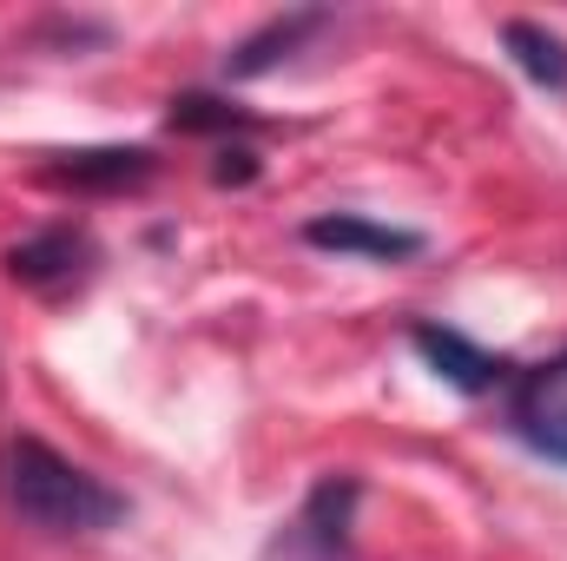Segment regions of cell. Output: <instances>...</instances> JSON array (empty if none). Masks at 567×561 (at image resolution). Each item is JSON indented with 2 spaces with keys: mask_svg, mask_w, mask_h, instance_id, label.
<instances>
[{
  "mask_svg": "<svg viewBox=\"0 0 567 561\" xmlns=\"http://www.w3.org/2000/svg\"><path fill=\"white\" fill-rule=\"evenodd\" d=\"M410 344H416V357H423L429 370H435L449 390H462V397H488V390L508 377V364H502L495 350H482L475 337H462L455 324H416Z\"/></svg>",
  "mask_w": 567,
  "mask_h": 561,
  "instance_id": "5b68a950",
  "label": "cell"
},
{
  "mask_svg": "<svg viewBox=\"0 0 567 561\" xmlns=\"http://www.w3.org/2000/svg\"><path fill=\"white\" fill-rule=\"evenodd\" d=\"M40 178L73 185V192H126V185L152 178V152L145 145H86V152H60Z\"/></svg>",
  "mask_w": 567,
  "mask_h": 561,
  "instance_id": "52a82bcc",
  "label": "cell"
},
{
  "mask_svg": "<svg viewBox=\"0 0 567 561\" xmlns=\"http://www.w3.org/2000/svg\"><path fill=\"white\" fill-rule=\"evenodd\" d=\"M86 272H93V238L73 232V225L33 232L27 245L7 252V278L27 284V290H40V297H60V290H73V284H86Z\"/></svg>",
  "mask_w": 567,
  "mask_h": 561,
  "instance_id": "277c9868",
  "label": "cell"
},
{
  "mask_svg": "<svg viewBox=\"0 0 567 561\" xmlns=\"http://www.w3.org/2000/svg\"><path fill=\"white\" fill-rule=\"evenodd\" d=\"M303 245L317 252H350V258H383V265H403V258H423V232L410 225H377L363 212H323L303 225Z\"/></svg>",
  "mask_w": 567,
  "mask_h": 561,
  "instance_id": "8992f818",
  "label": "cell"
},
{
  "mask_svg": "<svg viewBox=\"0 0 567 561\" xmlns=\"http://www.w3.org/2000/svg\"><path fill=\"white\" fill-rule=\"evenodd\" d=\"M172 133H245L251 126V113H238V106H225V100H212V93H185V100H172Z\"/></svg>",
  "mask_w": 567,
  "mask_h": 561,
  "instance_id": "30bf717a",
  "label": "cell"
},
{
  "mask_svg": "<svg viewBox=\"0 0 567 561\" xmlns=\"http://www.w3.org/2000/svg\"><path fill=\"white\" fill-rule=\"evenodd\" d=\"M357 476H323L297 522H290V555L297 561H350V522H357Z\"/></svg>",
  "mask_w": 567,
  "mask_h": 561,
  "instance_id": "3957f363",
  "label": "cell"
},
{
  "mask_svg": "<svg viewBox=\"0 0 567 561\" xmlns=\"http://www.w3.org/2000/svg\"><path fill=\"white\" fill-rule=\"evenodd\" d=\"M330 27V13L323 7H297V13H278V20H265L251 40H238V53H225V73L231 80H258V73H271L278 60H290L310 33H323Z\"/></svg>",
  "mask_w": 567,
  "mask_h": 561,
  "instance_id": "ba28073f",
  "label": "cell"
},
{
  "mask_svg": "<svg viewBox=\"0 0 567 561\" xmlns=\"http://www.w3.org/2000/svg\"><path fill=\"white\" fill-rule=\"evenodd\" d=\"M0 502L40 536H100L126 516V496H113L100 476H86L40 436L0 442Z\"/></svg>",
  "mask_w": 567,
  "mask_h": 561,
  "instance_id": "6da1fadb",
  "label": "cell"
},
{
  "mask_svg": "<svg viewBox=\"0 0 567 561\" xmlns=\"http://www.w3.org/2000/svg\"><path fill=\"white\" fill-rule=\"evenodd\" d=\"M502 47L515 53V67H522L535 86H548V93L567 86V40H555L548 27H535V20H502Z\"/></svg>",
  "mask_w": 567,
  "mask_h": 561,
  "instance_id": "9c48e42d",
  "label": "cell"
},
{
  "mask_svg": "<svg viewBox=\"0 0 567 561\" xmlns=\"http://www.w3.org/2000/svg\"><path fill=\"white\" fill-rule=\"evenodd\" d=\"M251 172H258V159H251V152H225V159L212 165V178H218V185H245Z\"/></svg>",
  "mask_w": 567,
  "mask_h": 561,
  "instance_id": "8fae6325",
  "label": "cell"
},
{
  "mask_svg": "<svg viewBox=\"0 0 567 561\" xmlns=\"http://www.w3.org/2000/svg\"><path fill=\"white\" fill-rule=\"evenodd\" d=\"M508 417H515V436H522L535 456L567 462V350L548 357V364H535V370L515 384Z\"/></svg>",
  "mask_w": 567,
  "mask_h": 561,
  "instance_id": "7a4b0ae2",
  "label": "cell"
}]
</instances>
